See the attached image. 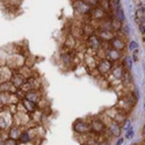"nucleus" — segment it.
Returning a JSON list of instances; mask_svg holds the SVG:
<instances>
[{"label": "nucleus", "mask_w": 145, "mask_h": 145, "mask_svg": "<svg viewBox=\"0 0 145 145\" xmlns=\"http://www.w3.org/2000/svg\"><path fill=\"white\" fill-rule=\"evenodd\" d=\"M26 57L27 56H25V54H22V52H16L13 55H9L6 59V65L8 67H10L14 72H16L22 66H25Z\"/></svg>", "instance_id": "f257e3e1"}, {"label": "nucleus", "mask_w": 145, "mask_h": 145, "mask_svg": "<svg viewBox=\"0 0 145 145\" xmlns=\"http://www.w3.org/2000/svg\"><path fill=\"white\" fill-rule=\"evenodd\" d=\"M14 124V115L7 107H4L0 109V128L3 131L7 132L8 129Z\"/></svg>", "instance_id": "f03ea898"}, {"label": "nucleus", "mask_w": 145, "mask_h": 145, "mask_svg": "<svg viewBox=\"0 0 145 145\" xmlns=\"http://www.w3.org/2000/svg\"><path fill=\"white\" fill-rule=\"evenodd\" d=\"M72 130H73V132L76 135H87V134H89V132H92L89 120H86V118L76 120L73 122V124H72Z\"/></svg>", "instance_id": "7ed1b4c3"}, {"label": "nucleus", "mask_w": 145, "mask_h": 145, "mask_svg": "<svg viewBox=\"0 0 145 145\" xmlns=\"http://www.w3.org/2000/svg\"><path fill=\"white\" fill-rule=\"evenodd\" d=\"M102 49L105 50L106 58L109 59L110 62H113L114 64L122 62L123 58H124V56H125L122 51H118V50H116V49H113V48H110L108 43H103V44H102Z\"/></svg>", "instance_id": "20e7f679"}, {"label": "nucleus", "mask_w": 145, "mask_h": 145, "mask_svg": "<svg viewBox=\"0 0 145 145\" xmlns=\"http://www.w3.org/2000/svg\"><path fill=\"white\" fill-rule=\"evenodd\" d=\"M113 67H114V63L113 62H110V60L107 59V58H102V59H99L98 66H96V71H98L99 76L107 77V76L110 74Z\"/></svg>", "instance_id": "39448f33"}, {"label": "nucleus", "mask_w": 145, "mask_h": 145, "mask_svg": "<svg viewBox=\"0 0 145 145\" xmlns=\"http://www.w3.org/2000/svg\"><path fill=\"white\" fill-rule=\"evenodd\" d=\"M92 7H89L86 3H84L82 0H74L73 1V10L77 15H80L81 18L84 16H89L91 12H92Z\"/></svg>", "instance_id": "423d86ee"}, {"label": "nucleus", "mask_w": 145, "mask_h": 145, "mask_svg": "<svg viewBox=\"0 0 145 145\" xmlns=\"http://www.w3.org/2000/svg\"><path fill=\"white\" fill-rule=\"evenodd\" d=\"M88 120H89V124H91V130H92V132H94V134L102 135L107 130V127L105 125V123L102 122L99 116H94V117H91Z\"/></svg>", "instance_id": "0eeeda50"}, {"label": "nucleus", "mask_w": 145, "mask_h": 145, "mask_svg": "<svg viewBox=\"0 0 145 145\" xmlns=\"http://www.w3.org/2000/svg\"><path fill=\"white\" fill-rule=\"evenodd\" d=\"M85 44H86L87 48H89V49L95 50V51H99V50L102 49V44H103V42L100 40V37L98 36V34L95 33V34L89 35L88 37H86V40H85Z\"/></svg>", "instance_id": "6e6552de"}, {"label": "nucleus", "mask_w": 145, "mask_h": 145, "mask_svg": "<svg viewBox=\"0 0 145 145\" xmlns=\"http://www.w3.org/2000/svg\"><path fill=\"white\" fill-rule=\"evenodd\" d=\"M108 44H109V46L113 48V49H116L122 52H124L127 49V40L124 37H122V36H120L118 34Z\"/></svg>", "instance_id": "1a4fd4ad"}, {"label": "nucleus", "mask_w": 145, "mask_h": 145, "mask_svg": "<svg viewBox=\"0 0 145 145\" xmlns=\"http://www.w3.org/2000/svg\"><path fill=\"white\" fill-rule=\"evenodd\" d=\"M107 18H108V13L105 12L100 6L93 8L92 12H91V14H89V20L95 21V22H100V21H102V20H105Z\"/></svg>", "instance_id": "9d476101"}, {"label": "nucleus", "mask_w": 145, "mask_h": 145, "mask_svg": "<svg viewBox=\"0 0 145 145\" xmlns=\"http://www.w3.org/2000/svg\"><path fill=\"white\" fill-rule=\"evenodd\" d=\"M107 130L108 132L110 134V136L113 138H120L121 137V132H122V127H121V124H118L117 122H115V121H112V122L107 125Z\"/></svg>", "instance_id": "9b49d317"}, {"label": "nucleus", "mask_w": 145, "mask_h": 145, "mask_svg": "<svg viewBox=\"0 0 145 145\" xmlns=\"http://www.w3.org/2000/svg\"><path fill=\"white\" fill-rule=\"evenodd\" d=\"M77 45H78V40L73 37L71 34H67L64 40V44H63L64 49L66 51H74L77 49Z\"/></svg>", "instance_id": "f8f14e48"}, {"label": "nucleus", "mask_w": 145, "mask_h": 145, "mask_svg": "<svg viewBox=\"0 0 145 145\" xmlns=\"http://www.w3.org/2000/svg\"><path fill=\"white\" fill-rule=\"evenodd\" d=\"M124 71H125V69H124L123 63L120 62V63L114 64V67H113V70H112L109 76L113 77L116 80H121V79H122V77H123V74H124Z\"/></svg>", "instance_id": "ddd939ff"}, {"label": "nucleus", "mask_w": 145, "mask_h": 145, "mask_svg": "<svg viewBox=\"0 0 145 145\" xmlns=\"http://www.w3.org/2000/svg\"><path fill=\"white\" fill-rule=\"evenodd\" d=\"M23 130H25V128H23V127H19V125L13 124V125H12V127L8 129L7 136H8V138L15 139V140L19 142V139H20V137H21V135H22Z\"/></svg>", "instance_id": "4468645a"}, {"label": "nucleus", "mask_w": 145, "mask_h": 145, "mask_svg": "<svg viewBox=\"0 0 145 145\" xmlns=\"http://www.w3.org/2000/svg\"><path fill=\"white\" fill-rule=\"evenodd\" d=\"M25 99L36 103V105H39L40 101L43 99V93H42V89L40 91H30L28 93L25 94Z\"/></svg>", "instance_id": "2eb2a0df"}, {"label": "nucleus", "mask_w": 145, "mask_h": 145, "mask_svg": "<svg viewBox=\"0 0 145 145\" xmlns=\"http://www.w3.org/2000/svg\"><path fill=\"white\" fill-rule=\"evenodd\" d=\"M96 34H98V36H99L100 40L103 43H109L115 37V36L117 35L113 30H98V31H96Z\"/></svg>", "instance_id": "dca6fc26"}, {"label": "nucleus", "mask_w": 145, "mask_h": 145, "mask_svg": "<svg viewBox=\"0 0 145 145\" xmlns=\"http://www.w3.org/2000/svg\"><path fill=\"white\" fill-rule=\"evenodd\" d=\"M27 80L28 79H26L23 76H21L20 73H18V72H14V74H13V77H12V79H10V81H12V84L18 88V89H20L27 82Z\"/></svg>", "instance_id": "f3484780"}, {"label": "nucleus", "mask_w": 145, "mask_h": 145, "mask_svg": "<svg viewBox=\"0 0 145 145\" xmlns=\"http://www.w3.org/2000/svg\"><path fill=\"white\" fill-rule=\"evenodd\" d=\"M18 88L12 84V81H6L0 84V93H18Z\"/></svg>", "instance_id": "a211bd4d"}, {"label": "nucleus", "mask_w": 145, "mask_h": 145, "mask_svg": "<svg viewBox=\"0 0 145 145\" xmlns=\"http://www.w3.org/2000/svg\"><path fill=\"white\" fill-rule=\"evenodd\" d=\"M21 103H22V106L25 107V109H26V112L27 113H29V114H31V113H34L36 109H37V105L36 103H34V102H31V101H29V100H27V99H21Z\"/></svg>", "instance_id": "6ab92c4d"}, {"label": "nucleus", "mask_w": 145, "mask_h": 145, "mask_svg": "<svg viewBox=\"0 0 145 145\" xmlns=\"http://www.w3.org/2000/svg\"><path fill=\"white\" fill-rule=\"evenodd\" d=\"M18 73H20L21 76H23L26 79H29V78H31L34 74H35V72L33 71V69H30V67H28V66H22L20 70H18L16 71Z\"/></svg>", "instance_id": "aec40b11"}, {"label": "nucleus", "mask_w": 145, "mask_h": 145, "mask_svg": "<svg viewBox=\"0 0 145 145\" xmlns=\"http://www.w3.org/2000/svg\"><path fill=\"white\" fill-rule=\"evenodd\" d=\"M115 16H116L121 22L124 23V21H125V14H124V9H123L122 6H120V7L115 10Z\"/></svg>", "instance_id": "412c9836"}, {"label": "nucleus", "mask_w": 145, "mask_h": 145, "mask_svg": "<svg viewBox=\"0 0 145 145\" xmlns=\"http://www.w3.org/2000/svg\"><path fill=\"white\" fill-rule=\"evenodd\" d=\"M19 143H33L31 137L29 136V134H28V131L26 130V128H25V130H23L22 135H21V137L19 139Z\"/></svg>", "instance_id": "4be33fe9"}, {"label": "nucleus", "mask_w": 145, "mask_h": 145, "mask_svg": "<svg viewBox=\"0 0 145 145\" xmlns=\"http://www.w3.org/2000/svg\"><path fill=\"white\" fill-rule=\"evenodd\" d=\"M134 136H135V130H134V128H130L129 130L125 131L124 139H127V140H131L132 138H134Z\"/></svg>", "instance_id": "5701e85b"}, {"label": "nucleus", "mask_w": 145, "mask_h": 145, "mask_svg": "<svg viewBox=\"0 0 145 145\" xmlns=\"http://www.w3.org/2000/svg\"><path fill=\"white\" fill-rule=\"evenodd\" d=\"M121 127H122V130H124V131H127V130H129L130 128H132V124H131V120L128 117L124 122L121 124Z\"/></svg>", "instance_id": "b1692460"}, {"label": "nucleus", "mask_w": 145, "mask_h": 145, "mask_svg": "<svg viewBox=\"0 0 145 145\" xmlns=\"http://www.w3.org/2000/svg\"><path fill=\"white\" fill-rule=\"evenodd\" d=\"M84 3H86L89 7L92 8H95V7H98L99 4H100V0H82Z\"/></svg>", "instance_id": "393cba45"}, {"label": "nucleus", "mask_w": 145, "mask_h": 145, "mask_svg": "<svg viewBox=\"0 0 145 145\" xmlns=\"http://www.w3.org/2000/svg\"><path fill=\"white\" fill-rule=\"evenodd\" d=\"M139 49H136L135 51H132V56H131V58H132V62L134 63H138L139 62Z\"/></svg>", "instance_id": "a878e982"}, {"label": "nucleus", "mask_w": 145, "mask_h": 145, "mask_svg": "<svg viewBox=\"0 0 145 145\" xmlns=\"http://www.w3.org/2000/svg\"><path fill=\"white\" fill-rule=\"evenodd\" d=\"M136 49H138V43L137 41H130L129 45H128V50L129 51H135Z\"/></svg>", "instance_id": "bb28decb"}, {"label": "nucleus", "mask_w": 145, "mask_h": 145, "mask_svg": "<svg viewBox=\"0 0 145 145\" xmlns=\"http://www.w3.org/2000/svg\"><path fill=\"white\" fill-rule=\"evenodd\" d=\"M5 145H19V142L15 139H12V138H7Z\"/></svg>", "instance_id": "cd10ccee"}, {"label": "nucleus", "mask_w": 145, "mask_h": 145, "mask_svg": "<svg viewBox=\"0 0 145 145\" xmlns=\"http://www.w3.org/2000/svg\"><path fill=\"white\" fill-rule=\"evenodd\" d=\"M138 29H139V33L143 36H145V25H144V23H139V25H138Z\"/></svg>", "instance_id": "c85d7f7f"}, {"label": "nucleus", "mask_w": 145, "mask_h": 145, "mask_svg": "<svg viewBox=\"0 0 145 145\" xmlns=\"http://www.w3.org/2000/svg\"><path fill=\"white\" fill-rule=\"evenodd\" d=\"M124 137H120V138H117L116 139V142H115V145H123L124 144Z\"/></svg>", "instance_id": "c756f323"}, {"label": "nucleus", "mask_w": 145, "mask_h": 145, "mask_svg": "<svg viewBox=\"0 0 145 145\" xmlns=\"http://www.w3.org/2000/svg\"><path fill=\"white\" fill-rule=\"evenodd\" d=\"M19 145H34V143H19Z\"/></svg>", "instance_id": "7c9ffc66"}, {"label": "nucleus", "mask_w": 145, "mask_h": 145, "mask_svg": "<svg viewBox=\"0 0 145 145\" xmlns=\"http://www.w3.org/2000/svg\"><path fill=\"white\" fill-rule=\"evenodd\" d=\"M4 132H5V131H3V129L0 128V136H3V134H4Z\"/></svg>", "instance_id": "2f4dec72"}, {"label": "nucleus", "mask_w": 145, "mask_h": 145, "mask_svg": "<svg viewBox=\"0 0 145 145\" xmlns=\"http://www.w3.org/2000/svg\"><path fill=\"white\" fill-rule=\"evenodd\" d=\"M4 108V106H3V103H1V100H0V109H3Z\"/></svg>", "instance_id": "473e14b6"}, {"label": "nucleus", "mask_w": 145, "mask_h": 145, "mask_svg": "<svg viewBox=\"0 0 145 145\" xmlns=\"http://www.w3.org/2000/svg\"><path fill=\"white\" fill-rule=\"evenodd\" d=\"M143 43H144V45H145V36H143Z\"/></svg>", "instance_id": "72a5a7b5"}, {"label": "nucleus", "mask_w": 145, "mask_h": 145, "mask_svg": "<svg viewBox=\"0 0 145 145\" xmlns=\"http://www.w3.org/2000/svg\"><path fill=\"white\" fill-rule=\"evenodd\" d=\"M131 145H136V143H134V144H131Z\"/></svg>", "instance_id": "f704fd0d"}]
</instances>
